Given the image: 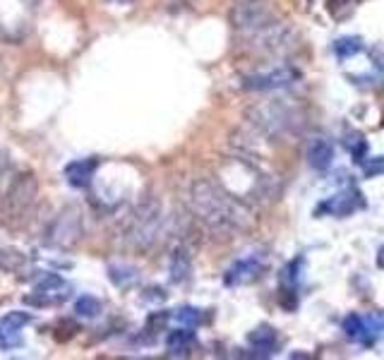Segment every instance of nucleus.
<instances>
[{
    "instance_id": "obj_20",
    "label": "nucleus",
    "mask_w": 384,
    "mask_h": 360,
    "mask_svg": "<svg viewBox=\"0 0 384 360\" xmlns=\"http://www.w3.org/2000/svg\"><path fill=\"white\" fill-rule=\"evenodd\" d=\"M178 322H183L185 327H197V324H202V310H197V308H183L181 313L176 315Z\"/></svg>"
},
{
    "instance_id": "obj_19",
    "label": "nucleus",
    "mask_w": 384,
    "mask_h": 360,
    "mask_svg": "<svg viewBox=\"0 0 384 360\" xmlns=\"http://www.w3.org/2000/svg\"><path fill=\"white\" fill-rule=\"evenodd\" d=\"M363 317H358V315H348V317L344 320V331L351 336V339H363Z\"/></svg>"
},
{
    "instance_id": "obj_4",
    "label": "nucleus",
    "mask_w": 384,
    "mask_h": 360,
    "mask_svg": "<svg viewBox=\"0 0 384 360\" xmlns=\"http://www.w3.org/2000/svg\"><path fill=\"white\" fill-rule=\"evenodd\" d=\"M36 195H39V180H36L34 173L31 171L20 173V176L10 183L8 195H5L3 200V214L13 221L22 219V216L34 207Z\"/></svg>"
},
{
    "instance_id": "obj_1",
    "label": "nucleus",
    "mask_w": 384,
    "mask_h": 360,
    "mask_svg": "<svg viewBox=\"0 0 384 360\" xmlns=\"http://www.w3.org/2000/svg\"><path fill=\"white\" fill-rule=\"evenodd\" d=\"M187 204L190 211L197 216L212 231H231V228L243 223V211L219 185H214L212 180H194L187 193Z\"/></svg>"
},
{
    "instance_id": "obj_23",
    "label": "nucleus",
    "mask_w": 384,
    "mask_h": 360,
    "mask_svg": "<svg viewBox=\"0 0 384 360\" xmlns=\"http://www.w3.org/2000/svg\"><path fill=\"white\" fill-rule=\"evenodd\" d=\"M380 173H384V159H382V156H377V159H370L365 163V176L367 178H375V176H380Z\"/></svg>"
},
{
    "instance_id": "obj_16",
    "label": "nucleus",
    "mask_w": 384,
    "mask_h": 360,
    "mask_svg": "<svg viewBox=\"0 0 384 360\" xmlns=\"http://www.w3.org/2000/svg\"><path fill=\"white\" fill-rule=\"evenodd\" d=\"M24 267V255L15 248H0V269L3 271H17Z\"/></svg>"
},
{
    "instance_id": "obj_22",
    "label": "nucleus",
    "mask_w": 384,
    "mask_h": 360,
    "mask_svg": "<svg viewBox=\"0 0 384 360\" xmlns=\"http://www.w3.org/2000/svg\"><path fill=\"white\" fill-rule=\"evenodd\" d=\"M65 331V334H56V339L58 341H65V339H72L75 334H77V324H75V322H70V320H65V322H61V324H58V329L56 331Z\"/></svg>"
},
{
    "instance_id": "obj_9",
    "label": "nucleus",
    "mask_w": 384,
    "mask_h": 360,
    "mask_svg": "<svg viewBox=\"0 0 384 360\" xmlns=\"http://www.w3.org/2000/svg\"><path fill=\"white\" fill-rule=\"evenodd\" d=\"M169 271H171V281L183 283L190 279V271H192V257H190V250L185 245H181L178 250H173L171 260H169Z\"/></svg>"
},
{
    "instance_id": "obj_11",
    "label": "nucleus",
    "mask_w": 384,
    "mask_h": 360,
    "mask_svg": "<svg viewBox=\"0 0 384 360\" xmlns=\"http://www.w3.org/2000/svg\"><path fill=\"white\" fill-rule=\"evenodd\" d=\"M332 159H334V149L327 140H312L310 147H307V161H310L312 168L317 171H327L332 166Z\"/></svg>"
},
{
    "instance_id": "obj_24",
    "label": "nucleus",
    "mask_w": 384,
    "mask_h": 360,
    "mask_svg": "<svg viewBox=\"0 0 384 360\" xmlns=\"http://www.w3.org/2000/svg\"><path fill=\"white\" fill-rule=\"evenodd\" d=\"M5 320H8L13 327H17V329H22V327L29 324V322H31V315H26V313H13V315H8Z\"/></svg>"
},
{
    "instance_id": "obj_14",
    "label": "nucleus",
    "mask_w": 384,
    "mask_h": 360,
    "mask_svg": "<svg viewBox=\"0 0 384 360\" xmlns=\"http://www.w3.org/2000/svg\"><path fill=\"white\" fill-rule=\"evenodd\" d=\"M166 346L171 348V353H187L194 346V331L187 329H176L166 336Z\"/></svg>"
},
{
    "instance_id": "obj_12",
    "label": "nucleus",
    "mask_w": 384,
    "mask_h": 360,
    "mask_svg": "<svg viewBox=\"0 0 384 360\" xmlns=\"http://www.w3.org/2000/svg\"><path fill=\"white\" fill-rule=\"evenodd\" d=\"M247 341H250L252 348H257L259 356H272V353L277 351V346H279L277 331H274L272 327H259V329L250 331Z\"/></svg>"
},
{
    "instance_id": "obj_7",
    "label": "nucleus",
    "mask_w": 384,
    "mask_h": 360,
    "mask_svg": "<svg viewBox=\"0 0 384 360\" xmlns=\"http://www.w3.org/2000/svg\"><path fill=\"white\" fill-rule=\"evenodd\" d=\"M264 271V264L255 257H247V260H240L226 271V283L229 286H238V283H252L262 276Z\"/></svg>"
},
{
    "instance_id": "obj_8",
    "label": "nucleus",
    "mask_w": 384,
    "mask_h": 360,
    "mask_svg": "<svg viewBox=\"0 0 384 360\" xmlns=\"http://www.w3.org/2000/svg\"><path fill=\"white\" fill-rule=\"evenodd\" d=\"M96 166L99 161L96 159H79V161H72L65 166V180H68L72 188H86L91 183L96 173Z\"/></svg>"
},
{
    "instance_id": "obj_6",
    "label": "nucleus",
    "mask_w": 384,
    "mask_h": 360,
    "mask_svg": "<svg viewBox=\"0 0 384 360\" xmlns=\"http://www.w3.org/2000/svg\"><path fill=\"white\" fill-rule=\"evenodd\" d=\"M295 77L293 70H274V73L267 75H252V77H245L243 87L252 91H267V89H279V87L291 84V80Z\"/></svg>"
},
{
    "instance_id": "obj_5",
    "label": "nucleus",
    "mask_w": 384,
    "mask_h": 360,
    "mask_svg": "<svg viewBox=\"0 0 384 360\" xmlns=\"http://www.w3.org/2000/svg\"><path fill=\"white\" fill-rule=\"evenodd\" d=\"M231 24L243 34H257L264 27L274 24V15L262 0H240L231 10Z\"/></svg>"
},
{
    "instance_id": "obj_2",
    "label": "nucleus",
    "mask_w": 384,
    "mask_h": 360,
    "mask_svg": "<svg viewBox=\"0 0 384 360\" xmlns=\"http://www.w3.org/2000/svg\"><path fill=\"white\" fill-rule=\"evenodd\" d=\"M166 233V219L159 202L147 200L135 209L125 228V243L135 250H151Z\"/></svg>"
},
{
    "instance_id": "obj_21",
    "label": "nucleus",
    "mask_w": 384,
    "mask_h": 360,
    "mask_svg": "<svg viewBox=\"0 0 384 360\" xmlns=\"http://www.w3.org/2000/svg\"><path fill=\"white\" fill-rule=\"evenodd\" d=\"M358 51H360V39H355V36L337 41V53L341 58H348V56H353V53H358Z\"/></svg>"
},
{
    "instance_id": "obj_3",
    "label": "nucleus",
    "mask_w": 384,
    "mask_h": 360,
    "mask_svg": "<svg viewBox=\"0 0 384 360\" xmlns=\"http://www.w3.org/2000/svg\"><path fill=\"white\" fill-rule=\"evenodd\" d=\"M84 236V219L77 207H65L58 211V216L51 221L46 231V245L58 250H70L82 240Z\"/></svg>"
},
{
    "instance_id": "obj_15",
    "label": "nucleus",
    "mask_w": 384,
    "mask_h": 360,
    "mask_svg": "<svg viewBox=\"0 0 384 360\" xmlns=\"http://www.w3.org/2000/svg\"><path fill=\"white\" fill-rule=\"evenodd\" d=\"M363 343H367V346H370L372 341L377 339V336L382 334L384 331V315L382 313H375V315H370V317H365L363 320Z\"/></svg>"
},
{
    "instance_id": "obj_17",
    "label": "nucleus",
    "mask_w": 384,
    "mask_h": 360,
    "mask_svg": "<svg viewBox=\"0 0 384 360\" xmlns=\"http://www.w3.org/2000/svg\"><path fill=\"white\" fill-rule=\"evenodd\" d=\"M75 313H77L79 317H89V320L99 317V315H101V303H99V298H94V296H82V298H77V303H75Z\"/></svg>"
},
{
    "instance_id": "obj_26",
    "label": "nucleus",
    "mask_w": 384,
    "mask_h": 360,
    "mask_svg": "<svg viewBox=\"0 0 384 360\" xmlns=\"http://www.w3.org/2000/svg\"><path fill=\"white\" fill-rule=\"evenodd\" d=\"M108 3H116V5H132L135 0H108Z\"/></svg>"
},
{
    "instance_id": "obj_18",
    "label": "nucleus",
    "mask_w": 384,
    "mask_h": 360,
    "mask_svg": "<svg viewBox=\"0 0 384 360\" xmlns=\"http://www.w3.org/2000/svg\"><path fill=\"white\" fill-rule=\"evenodd\" d=\"M20 343H22L20 329L3 317L0 320V348H13V346H20Z\"/></svg>"
},
{
    "instance_id": "obj_13",
    "label": "nucleus",
    "mask_w": 384,
    "mask_h": 360,
    "mask_svg": "<svg viewBox=\"0 0 384 360\" xmlns=\"http://www.w3.org/2000/svg\"><path fill=\"white\" fill-rule=\"evenodd\" d=\"M108 279L118 288H132L139 279V271L130 264H111L108 267Z\"/></svg>"
},
{
    "instance_id": "obj_10",
    "label": "nucleus",
    "mask_w": 384,
    "mask_h": 360,
    "mask_svg": "<svg viewBox=\"0 0 384 360\" xmlns=\"http://www.w3.org/2000/svg\"><path fill=\"white\" fill-rule=\"evenodd\" d=\"M358 207H363V200H360V195L355 193V190H351V193L337 195V197L324 202L322 209H327L329 214H334V216H348L351 211H355Z\"/></svg>"
},
{
    "instance_id": "obj_25",
    "label": "nucleus",
    "mask_w": 384,
    "mask_h": 360,
    "mask_svg": "<svg viewBox=\"0 0 384 360\" xmlns=\"http://www.w3.org/2000/svg\"><path fill=\"white\" fill-rule=\"evenodd\" d=\"M166 322H169V315L159 313V315H151V317L147 320V327H149L151 331H159L161 327H166Z\"/></svg>"
}]
</instances>
